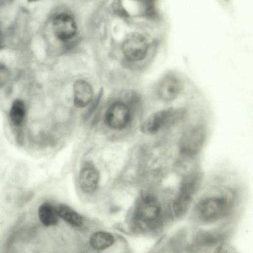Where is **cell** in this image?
I'll return each instance as SVG.
<instances>
[{
  "label": "cell",
  "instance_id": "cell-1",
  "mask_svg": "<svg viewBox=\"0 0 253 253\" xmlns=\"http://www.w3.org/2000/svg\"><path fill=\"white\" fill-rule=\"evenodd\" d=\"M187 115L182 108H169L158 111L149 116L142 123L140 129L144 134L152 135L173 126L183 120Z\"/></svg>",
  "mask_w": 253,
  "mask_h": 253
},
{
  "label": "cell",
  "instance_id": "cell-2",
  "mask_svg": "<svg viewBox=\"0 0 253 253\" xmlns=\"http://www.w3.org/2000/svg\"><path fill=\"white\" fill-rule=\"evenodd\" d=\"M230 206L229 201L224 196L207 197L198 203L195 213L200 221L212 222L223 217L229 211Z\"/></svg>",
  "mask_w": 253,
  "mask_h": 253
},
{
  "label": "cell",
  "instance_id": "cell-3",
  "mask_svg": "<svg viewBox=\"0 0 253 253\" xmlns=\"http://www.w3.org/2000/svg\"><path fill=\"white\" fill-rule=\"evenodd\" d=\"M161 214V207L158 200L152 196L146 195L141 198L135 210V217L140 224L152 227L159 221Z\"/></svg>",
  "mask_w": 253,
  "mask_h": 253
},
{
  "label": "cell",
  "instance_id": "cell-4",
  "mask_svg": "<svg viewBox=\"0 0 253 253\" xmlns=\"http://www.w3.org/2000/svg\"><path fill=\"white\" fill-rule=\"evenodd\" d=\"M149 44L145 37L138 33L129 34L122 44V50L125 57L132 61L143 60L147 56Z\"/></svg>",
  "mask_w": 253,
  "mask_h": 253
},
{
  "label": "cell",
  "instance_id": "cell-5",
  "mask_svg": "<svg viewBox=\"0 0 253 253\" xmlns=\"http://www.w3.org/2000/svg\"><path fill=\"white\" fill-rule=\"evenodd\" d=\"M183 88L181 79L175 73L169 72L160 79L156 87V93L161 100L170 102L179 95Z\"/></svg>",
  "mask_w": 253,
  "mask_h": 253
},
{
  "label": "cell",
  "instance_id": "cell-6",
  "mask_svg": "<svg viewBox=\"0 0 253 253\" xmlns=\"http://www.w3.org/2000/svg\"><path fill=\"white\" fill-rule=\"evenodd\" d=\"M206 137V130L203 126H195L188 128L180 138L181 152L187 155L196 154L202 147Z\"/></svg>",
  "mask_w": 253,
  "mask_h": 253
},
{
  "label": "cell",
  "instance_id": "cell-7",
  "mask_svg": "<svg viewBox=\"0 0 253 253\" xmlns=\"http://www.w3.org/2000/svg\"><path fill=\"white\" fill-rule=\"evenodd\" d=\"M131 115L130 110L125 103L118 101L112 104L105 115L107 124L112 128L121 130L130 123Z\"/></svg>",
  "mask_w": 253,
  "mask_h": 253
},
{
  "label": "cell",
  "instance_id": "cell-8",
  "mask_svg": "<svg viewBox=\"0 0 253 253\" xmlns=\"http://www.w3.org/2000/svg\"><path fill=\"white\" fill-rule=\"evenodd\" d=\"M197 177L190 176L183 184L172 206L176 216H181L188 210L197 185Z\"/></svg>",
  "mask_w": 253,
  "mask_h": 253
},
{
  "label": "cell",
  "instance_id": "cell-9",
  "mask_svg": "<svg viewBox=\"0 0 253 253\" xmlns=\"http://www.w3.org/2000/svg\"><path fill=\"white\" fill-rule=\"evenodd\" d=\"M52 29L54 35L59 40L67 42L75 36L77 26L72 16L62 13L57 14L53 19Z\"/></svg>",
  "mask_w": 253,
  "mask_h": 253
},
{
  "label": "cell",
  "instance_id": "cell-10",
  "mask_svg": "<svg viewBox=\"0 0 253 253\" xmlns=\"http://www.w3.org/2000/svg\"><path fill=\"white\" fill-rule=\"evenodd\" d=\"M74 104L76 107L84 108L88 105L93 97L90 84L84 80H77L74 84Z\"/></svg>",
  "mask_w": 253,
  "mask_h": 253
},
{
  "label": "cell",
  "instance_id": "cell-11",
  "mask_svg": "<svg viewBox=\"0 0 253 253\" xmlns=\"http://www.w3.org/2000/svg\"><path fill=\"white\" fill-rule=\"evenodd\" d=\"M99 181L98 171L92 167H85L80 171L79 183L81 189L84 193H89L97 188Z\"/></svg>",
  "mask_w": 253,
  "mask_h": 253
},
{
  "label": "cell",
  "instance_id": "cell-12",
  "mask_svg": "<svg viewBox=\"0 0 253 253\" xmlns=\"http://www.w3.org/2000/svg\"><path fill=\"white\" fill-rule=\"evenodd\" d=\"M40 220L45 226L56 225L58 220V215L55 208L48 203L41 204L38 209Z\"/></svg>",
  "mask_w": 253,
  "mask_h": 253
},
{
  "label": "cell",
  "instance_id": "cell-13",
  "mask_svg": "<svg viewBox=\"0 0 253 253\" xmlns=\"http://www.w3.org/2000/svg\"><path fill=\"white\" fill-rule=\"evenodd\" d=\"M58 216L71 225L79 227L83 223L82 216L67 205L60 204L55 207Z\"/></svg>",
  "mask_w": 253,
  "mask_h": 253
},
{
  "label": "cell",
  "instance_id": "cell-14",
  "mask_svg": "<svg viewBox=\"0 0 253 253\" xmlns=\"http://www.w3.org/2000/svg\"><path fill=\"white\" fill-rule=\"evenodd\" d=\"M89 242L93 249L96 250H103L111 246L114 243V239L108 232L98 231L91 235Z\"/></svg>",
  "mask_w": 253,
  "mask_h": 253
},
{
  "label": "cell",
  "instance_id": "cell-15",
  "mask_svg": "<svg viewBox=\"0 0 253 253\" xmlns=\"http://www.w3.org/2000/svg\"><path fill=\"white\" fill-rule=\"evenodd\" d=\"M25 113L24 102L19 99L15 100L12 103L10 111V117L14 126H19L22 125Z\"/></svg>",
  "mask_w": 253,
  "mask_h": 253
},
{
  "label": "cell",
  "instance_id": "cell-16",
  "mask_svg": "<svg viewBox=\"0 0 253 253\" xmlns=\"http://www.w3.org/2000/svg\"><path fill=\"white\" fill-rule=\"evenodd\" d=\"M9 78V72L7 68L0 64V86L4 85Z\"/></svg>",
  "mask_w": 253,
  "mask_h": 253
},
{
  "label": "cell",
  "instance_id": "cell-17",
  "mask_svg": "<svg viewBox=\"0 0 253 253\" xmlns=\"http://www.w3.org/2000/svg\"><path fill=\"white\" fill-rule=\"evenodd\" d=\"M12 0H0V6L5 5L12 1Z\"/></svg>",
  "mask_w": 253,
  "mask_h": 253
},
{
  "label": "cell",
  "instance_id": "cell-18",
  "mask_svg": "<svg viewBox=\"0 0 253 253\" xmlns=\"http://www.w3.org/2000/svg\"><path fill=\"white\" fill-rule=\"evenodd\" d=\"M2 46V37H1V33H0V49H1Z\"/></svg>",
  "mask_w": 253,
  "mask_h": 253
},
{
  "label": "cell",
  "instance_id": "cell-19",
  "mask_svg": "<svg viewBox=\"0 0 253 253\" xmlns=\"http://www.w3.org/2000/svg\"><path fill=\"white\" fill-rule=\"evenodd\" d=\"M38 0H28V1L29 2H34V1H38Z\"/></svg>",
  "mask_w": 253,
  "mask_h": 253
},
{
  "label": "cell",
  "instance_id": "cell-20",
  "mask_svg": "<svg viewBox=\"0 0 253 253\" xmlns=\"http://www.w3.org/2000/svg\"><path fill=\"white\" fill-rule=\"evenodd\" d=\"M225 0V1H229L230 0Z\"/></svg>",
  "mask_w": 253,
  "mask_h": 253
}]
</instances>
